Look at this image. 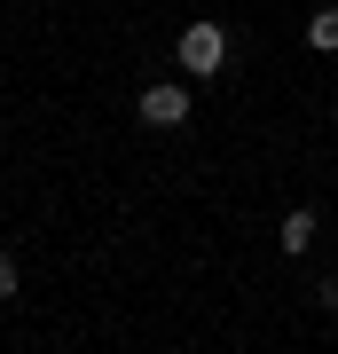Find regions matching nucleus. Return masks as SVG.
<instances>
[{
  "instance_id": "f257e3e1",
  "label": "nucleus",
  "mask_w": 338,
  "mask_h": 354,
  "mask_svg": "<svg viewBox=\"0 0 338 354\" xmlns=\"http://www.w3.org/2000/svg\"><path fill=\"white\" fill-rule=\"evenodd\" d=\"M173 64H181L189 79H213V71L228 64V32L213 24V16H197V24H181V39H173Z\"/></svg>"
},
{
  "instance_id": "f03ea898",
  "label": "nucleus",
  "mask_w": 338,
  "mask_h": 354,
  "mask_svg": "<svg viewBox=\"0 0 338 354\" xmlns=\"http://www.w3.org/2000/svg\"><path fill=\"white\" fill-rule=\"evenodd\" d=\"M142 127H158V134H173V127H189V87L181 79H158V87H142Z\"/></svg>"
},
{
  "instance_id": "7ed1b4c3",
  "label": "nucleus",
  "mask_w": 338,
  "mask_h": 354,
  "mask_svg": "<svg viewBox=\"0 0 338 354\" xmlns=\"http://www.w3.org/2000/svg\"><path fill=\"white\" fill-rule=\"evenodd\" d=\"M314 228H323V221H314V205H291L283 228H276V244H283V252H307V244H314Z\"/></svg>"
},
{
  "instance_id": "20e7f679",
  "label": "nucleus",
  "mask_w": 338,
  "mask_h": 354,
  "mask_svg": "<svg viewBox=\"0 0 338 354\" xmlns=\"http://www.w3.org/2000/svg\"><path fill=\"white\" fill-rule=\"evenodd\" d=\"M307 48L338 55V8H314V16H307Z\"/></svg>"
},
{
  "instance_id": "39448f33",
  "label": "nucleus",
  "mask_w": 338,
  "mask_h": 354,
  "mask_svg": "<svg viewBox=\"0 0 338 354\" xmlns=\"http://www.w3.org/2000/svg\"><path fill=\"white\" fill-rule=\"evenodd\" d=\"M16 291H24V268H16V260H0V299H16Z\"/></svg>"
}]
</instances>
